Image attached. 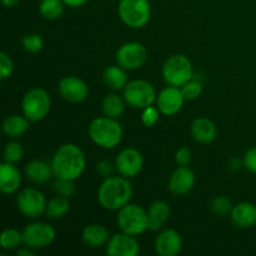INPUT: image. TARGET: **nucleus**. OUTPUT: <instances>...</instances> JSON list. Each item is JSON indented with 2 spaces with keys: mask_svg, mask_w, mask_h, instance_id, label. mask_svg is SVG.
<instances>
[{
  "mask_svg": "<svg viewBox=\"0 0 256 256\" xmlns=\"http://www.w3.org/2000/svg\"><path fill=\"white\" fill-rule=\"evenodd\" d=\"M142 164H144L142 155L140 154L139 150L132 149V148L122 150L118 155L116 162H115V166L119 174L128 179L136 176L142 172Z\"/></svg>",
  "mask_w": 256,
  "mask_h": 256,
  "instance_id": "obj_13",
  "label": "nucleus"
},
{
  "mask_svg": "<svg viewBox=\"0 0 256 256\" xmlns=\"http://www.w3.org/2000/svg\"><path fill=\"white\" fill-rule=\"evenodd\" d=\"M55 230L46 222H32L22 230V244L32 249H42L55 240Z\"/></svg>",
  "mask_w": 256,
  "mask_h": 256,
  "instance_id": "obj_10",
  "label": "nucleus"
},
{
  "mask_svg": "<svg viewBox=\"0 0 256 256\" xmlns=\"http://www.w3.org/2000/svg\"><path fill=\"white\" fill-rule=\"evenodd\" d=\"M89 136L98 146L112 149L122 142V128L112 118H95L89 125Z\"/></svg>",
  "mask_w": 256,
  "mask_h": 256,
  "instance_id": "obj_3",
  "label": "nucleus"
},
{
  "mask_svg": "<svg viewBox=\"0 0 256 256\" xmlns=\"http://www.w3.org/2000/svg\"><path fill=\"white\" fill-rule=\"evenodd\" d=\"M104 82L110 89H124L128 84V76L122 66H109L104 72Z\"/></svg>",
  "mask_w": 256,
  "mask_h": 256,
  "instance_id": "obj_25",
  "label": "nucleus"
},
{
  "mask_svg": "<svg viewBox=\"0 0 256 256\" xmlns=\"http://www.w3.org/2000/svg\"><path fill=\"white\" fill-rule=\"evenodd\" d=\"M180 89H182L185 100L196 99V98L200 96V94L202 92V84H199L198 82H192V80H190L189 82H186L185 85H182Z\"/></svg>",
  "mask_w": 256,
  "mask_h": 256,
  "instance_id": "obj_33",
  "label": "nucleus"
},
{
  "mask_svg": "<svg viewBox=\"0 0 256 256\" xmlns=\"http://www.w3.org/2000/svg\"><path fill=\"white\" fill-rule=\"evenodd\" d=\"M70 209V202L68 196L64 195H59L52 198L49 202L46 204V209H45V214L48 218L52 219H59V218L65 216Z\"/></svg>",
  "mask_w": 256,
  "mask_h": 256,
  "instance_id": "obj_27",
  "label": "nucleus"
},
{
  "mask_svg": "<svg viewBox=\"0 0 256 256\" xmlns=\"http://www.w3.org/2000/svg\"><path fill=\"white\" fill-rule=\"evenodd\" d=\"M182 248V236L174 229L162 230L155 239V252L159 256H176Z\"/></svg>",
  "mask_w": 256,
  "mask_h": 256,
  "instance_id": "obj_16",
  "label": "nucleus"
},
{
  "mask_svg": "<svg viewBox=\"0 0 256 256\" xmlns=\"http://www.w3.org/2000/svg\"><path fill=\"white\" fill-rule=\"evenodd\" d=\"M14 62L6 52H0V78L2 80L8 79L12 74Z\"/></svg>",
  "mask_w": 256,
  "mask_h": 256,
  "instance_id": "obj_35",
  "label": "nucleus"
},
{
  "mask_svg": "<svg viewBox=\"0 0 256 256\" xmlns=\"http://www.w3.org/2000/svg\"><path fill=\"white\" fill-rule=\"evenodd\" d=\"M54 189L56 190L59 195H64V196L69 198L74 192V184H72V180L58 179L54 182Z\"/></svg>",
  "mask_w": 256,
  "mask_h": 256,
  "instance_id": "obj_36",
  "label": "nucleus"
},
{
  "mask_svg": "<svg viewBox=\"0 0 256 256\" xmlns=\"http://www.w3.org/2000/svg\"><path fill=\"white\" fill-rule=\"evenodd\" d=\"M24 156V149H22V145L18 142H10L5 145L4 149V160L6 162H20Z\"/></svg>",
  "mask_w": 256,
  "mask_h": 256,
  "instance_id": "obj_30",
  "label": "nucleus"
},
{
  "mask_svg": "<svg viewBox=\"0 0 256 256\" xmlns=\"http://www.w3.org/2000/svg\"><path fill=\"white\" fill-rule=\"evenodd\" d=\"M140 246L134 235L119 232L109 239L106 244V254L109 256H138Z\"/></svg>",
  "mask_w": 256,
  "mask_h": 256,
  "instance_id": "obj_12",
  "label": "nucleus"
},
{
  "mask_svg": "<svg viewBox=\"0 0 256 256\" xmlns=\"http://www.w3.org/2000/svg\"><path fill=\"white\" fill-rule=\"evenodd\" d=\"M232 222L240 229H249L256 225V205L252 202H240L232 210Z\"/></svg>",
  "mask_w": 256,
  "mask_h": 256,
  "instance_id": "obj_18",
  "label": "nucleus"
},
{
  "mask_svg": "<svg viewBox=\"0 0 256 256\" xmlns=\"http://www.w3.org/2000/svg\"><path fill=\"white\" fill-rule=\"evenodd\" d=\"M132 196V186L128 178L109 176L98 190V200L104 209L115 212L128 205Z\"/></svg>",
  "mask_w": 256,
  "mask_h": 256,
  "instance_id": "obj_2",
  "label": "nucleus"
},
{
  "mask_svg": "<svg viewBox=\"0 0 256 256\" xmlns=\"http://www.w3.org/2000/svg\"><path fill=\"white\" fill-rule=\"evenodd\" d=\"M16 255L18 256H35V252H34V249H32V248H25V249H20L16 252Z\"/></svg>",
  "mask_w": 256,
  "mask_h": 256,
  "instance_id": "obj_41",
  "label": "nucleus"
},
{
  "mask_svg": "<svg viewBox=\"0 0 256 256\" xmlns=\"http://www.w3.org/2000/svg\"><path fill=\"white\" fill-rule=\"evenodd\" d=\"M110 239L109 232L100 224L88 225L82 232V242L92 249H98L108 244Z\"/></svg>",
  "mask_w": 256,
  "mask_h": 256,
  "instance_id": "obj_22",
  "label": "nucleus"
},
{
  "mask_svg": "<svg viewBox=\"0 0 256 256\" xmlns=\"http://www.w3.org/2000/svg\"><path fill=\"white\" fill-rule=\"evenodd\" d=\"M154 86L145 80H132L124 88V99L135 109H145L156 100Z\"/></svg>",
  "mask_w": 256,
  "mask_h": 256,
  "instance_id": "obj_8",
  "label": "nucleus"
},
{
  "mask_svg": "<svg viewBox=\"0 0 256 256\" xmlns=\"http://www.w3.org/2000/svg\"><path fill=\"white\" fill-rule=\"evenodd\" d=\"M184 95L180 88L168 86L160 92L158 95L156 102L160 112L164 115H175L180 112V109L184 105Z\"/></svg>",
  "mask_w": 256,
  "mask_h": 256,
  "instance_id": "obj_15",
  "label": "nucleus"
},
{
  "mask_svg": "<svg viewBox=\"0 0 256 256\" xmlns=\"http://www.w3.org/2000/svg\"><path fill=\"white\" fill-rule=\"evenodd\" d=\"M64 2L62 0H42L39 12L45 19L55 20L64 12Z\"/></svg>",
  "mask_w": 256,
  "mask_h": 256,
  "instance_id": "obj_28",
  "label": "nucleus"
},
{
  "mask_svg": "<svg viewBox=\"0 0 256 256\" xmlns=\"http://www.w3.org/2000/svg\"><path fill=\"white\" fill-rule=\"evenodd\" d=\"M2 4H4V6L14 8L19 4L20 0H2Z\"/></svg>",
  "mask_w": 256,
  "mask_h": 256,
  "instance_id": "obj_42",
  "label": "nucleus"
},
{
  "mask_svg": "<svg viewBox=\"0 0 256 256\" xmlns=\"http://www.w3.org/2000/svg\"><path fill=\"white\" fill-rule=\"evenodd\" d=\"M59 94L70 102H82L89 96V88L78 76H65L59 82Z\"/></svg>",
  "mask_w": 256,
  "mask_h": 256,
  "instance_id": "obj_14",
  "label": "nucleus"
},
{
  "mask_svg": "<svg viewBox=\"0 0 256 256\" xmlns=\"http://www.w3.org/2000/svg\"><path fill=\"white\" fill-rule=\"evenodd\" d=\"M86 166V159L78 145L64 144L56 150L52 160V172L56 179L76 180Z\"/></svg>",
  "mask_w": 256,
  "mask_h": 256,
  "instance_id": "obj_1",
  "label": "nucleus"
},
{
  "mask_svg": "<svg viewBox=\"0 0 256 256\" xmlns=\"http://www.w3.org/2000/svg\"><path fill=\"white\" fill-rule=\"evenodd\" d=\"M160 116V110L159 108H154V106H148L145 109H142V122L145 126H152L158 122Z\"/></svg>",
  "mask_w": 256,
  "mask_h": 256,
  "instance_id": "obj_34",
  "label": "nucleus"
},
{
  "mask_svg": "<svg viewBox=\"0 0 256 256\" xmlns=\"http://www.w3.org/2000/svg\"><path fill=\"white\" fill-rule=\"evenodd\" d=\"M46 200L42 192L35 188H24L16 195V206L26 218H39L46 209Z\"/></svg>",
  "mask_w": 256,
  "mask_h": 256,
  "instance_id": "obj_9",
  "label": "nucleus"
},
{
  "mask_svg": "<svg viewBox=\"0 0 256 256\" xmlns=\"http://www.w3.org/2000/svg\"><path fill=\"white\" fill-rule=\"evenodd\" d=\"M195 185V174L188 166H179L169 179V190L174 195L188 194Z\"/></svg>",
  "mask_w": 256,
  "mask_h": 256,
  "instance_id": "obj_17",
  "label": "nucleus"
},
{
  "mask_svg": "<svg viewBox=\"0 0 256 256\" xmlns=\"http://www.w3.org/2000/svg\"><path fill=\"white\" fill-rule=\"evenodd\" d=\"M52 105L49 94L42 88H32L24 95L22 112L30 122H39L48 115Z\"/></svg>",
  "mask_w": 256,
  "mask_h": 256,
  "instance_id": "obj_7",
  "label": "nucleus"
},
{
  "mask_svg": "<svg viewBox=\"0 0 256 256\" xmlns=\"http://www.w3.org/2000/svg\"><path fill=\"white\" fill-rule=\"evenodd\" d=\"M116 222L122 232L134 236L149 230L148 212L136 204H128L122 208L116 216Z\"/></svg>",
  "mask_w": 256,
  "mask_h": 256,
  "instance_id": "obj_4",
  "label": "nucleus"
},
{
  "mask_svg": "<svg viewBox=\"0 0 256 256\" xmlns=\"http://www.w3.org/2000/svg\"><path fill=\"white\" fill-rule=\"evenodd\" d=\"M148 59V52L140 42H125L118 49L116 62L124 69L135 70L142 68Z\"/></svg>",
  "mask_w": 256,
  "mask_h": 256,
  "instance_id": "obj_11",
  "label": "nucleus"
},
{
  "mask_svg": "<svg viewBox=\"0 0 256 256\" xmlns=\"http://www.w3.org/2000/svg\"><path fill=\"white\" fill-rule=\"evenodd\" d=\"M65 5L68 6H72V8H78V6H82V5L86 4L89 0H62Z\"/></svg>",
  "mask_w": 256,
  "mask_h": 256,
  "instance_id": "obj_40",
  "label": "nucleus"
},
{
  "mask_svg": "<svg viewBox=\"0 0 256 256\" xmlns=\"http://www.w3.org/2000/svg\"><path fill=\"white\" fill-rule=\"evenodd\" d=\"M192 65L185 55H172L162 66V76L172 86L182 88L192 80Z\"/></svg>",
  "mask_w": 256,
  "mask_h": 256,
  "instance_id": "obj_6",
  "label": "nucleus"
},
{
  "mask_svg": "<svg viewBox=\"0 0 256 256\" xmlns=\"http://www.w3.org/2000/svg\"><path fill=\"white\" fill-rule=\"evenodd\" d=\"M232 204L226 196H216L212 202V212L220 216H226V215L232 214Z\"/></svg>",
  "mask_w": 256,
  "mask_h": 256,
  "instance_id": "obj_31",
  "label": "nucleus"
},
{
  "mask_svg": "<svg viewBox=\"0 0 256 256\" xmlns=\"http://www.w3.org/2000/svg\"><path fill=\"white\" fill-rule=\"evenodd\" d=\"M98 170H99V172L102 175H104V176H108V175L112 172V164H110L109 162H102L98 164Z\"/></svg>",
  "mask_w": 256,
  "mask_h": 256,
  "instance_id": "obj_39",
  "label": "nucleus"
},
{
  "mask_svg": "<svg viewBox=\"0 0 256 256\" xmlns=\"http://www.w3.org/2000/svg\"><path fill=\"white\" fill-rule=\"evenodd\" d=\"M244 166L246 168L249 172L256 174V146L252 148L246 152L244 156Z\"/></svg>",
  "mask_w": 256,
  "mask_h": 256,
  "instance_id": "obj_38",
  "label": "nucleus"
},
{
  "mask_svg": "<svg viewBox=\"0 0 256 256\" xmlns=\"http://www.w3.org/2000/svg\"><path fill=\"white\" fill-rule=\"evenodd\" d=\"M22 184V175L16 166L12 162H2L0 165V190L4 194L18 192Z\"/></svg>",
  "mask_w": 256,
  "mask_h": 256,
  "instance_id": "obj_19",
  "label": "nucleus"
},
{
  "mask_svg": "<svg viewBox=\"0 0 256 256\" xmlns=\"http://www.w3.org/2000/svg\"><path fill=\"white\" fill-rule=\"evenodd\" d=\"M52 172V164L42 162V160H32L25 166V175L28 180H30L34 184H45L49 182Z\"/></svg>",
  "mask_w": 256,
  "mask_h": 256,
  "instance_id": "obj_23",
  "label": "nucleus"
},
{
  "mask_svg": "<svg viewBox=\"0 0 256 256\" xmlns=\"http://www.w3.org/2000/svg\"><path fill=\"white\" fill-rule=\"evenodd\" d=\"M192 159V150L186 146H182L180 148L179 150L176 152L175 154V162L179 166H188L190 164Z\"/></svg>",
  "mask_w": 256,
  "mask_h": 256,
  "instance_id": "obj_37",
  "label": "nucleus"
},
{
  "mask_svg": "<svg viewBox=\"0 0 256 256\" xmlns=\"http://www.w3.org/2000/svg\"><path fill=\"white\" fill-rule=\"evenodd\" d=\"M192 135L198 142L209 144L216 138V126L208 118H198L192 125Z\"/></svg>",
  "mask_w": 256,
  "mask_h": 256,
  "instance_id": "obj_20",
  "label": "nucleus"
},
{
  "mask_svg": "<svg viewBox=\"0 0 256 256\" xmlns=\"http://www.w3.org/2000/svg\"><path fill=\"white\" fill-rule=\"evenodd\" d=\"M118 12L122 22L134 29L145 26L152 16L149 0H120Z\"/></svg>",
  "mask_w": 256,
  "mask_h": 256,
  "instance_id": "obj_5",
  "label": "nucleus"
},
{
  "mask_svg": "<svg viewBox=\"0 0 256 256\" xmlns=\"http://www.w3.org/2000/svg\"><path fill=\"white\" fill-rule=\"evenodd\" d=\"M102 112L105 116L112 118V119H119L125 110L124 100L116 94H108L102 99Z\"/></svg>",
  "mask_w": 256,
  "mask_h": 256,
  "instance_id": "obj_26",
  "label": "nucleus"
},
{
  "mask_svg": "<svg viewBox=\"0 0 256 256\" xmlns=\"http://www.w3.org/2000/svg\"><path fill=\"white\" fill-rule=\"evenodd\" d=\"M22 244V232L16 229H6L0 235V245L4 250H15Z\"/></svg>",
  "mask_w": 256,
  "mask_h": 256,
  "instance_id": "obj_29",
  "label": "nucleus"
},
{
  "mask_svg": "<svg viewBox=\"0 0 256 256\" xmlns=\"http://www.w3.org/2000/svg\"><path fill=\"white\" fill-rule=\"evenodd\" d=\"M169 204L162 200H158V202H152L148 209V218H149V230L152 232H158L162 228V225L168 222L170 216Z\"/></svg>",
  "mask_w": 256,
  "mask_h": 256,
  "instance_id": "obj_21",
  "label": "nucleus"
},
{
  "mask_svg": "<svg viewBox=\"0 0 256 256\" xmlns=\"http://www.w3.org/2000/svg\"><path fill=\"white\" fill-rule=\"evenodd\" d=\"M29 122L26 116H20V115H10L2 122V132L8 138H19L29 129Z\"/></svg>",
  "mask_w": 256,
  "mask_h": 256,
  "instance_id": "obj_24",
  "label": "nucleus"
},
{
  "mask_svg": "<svg viewBox=\"0 0 256 256\" xmlns=\"http://www.w3.org/2000/svg\"><path fill=\"white\" fill-rule=\"evenodd\" d=\"M22 48L29 52H39L42 49V38L38 34H29L25 35L22 40Z\"/></svg>",
  "mask_w": 256,
  "mask_h": 256,
  "instance_id": "obj_32",
  "label": "nucleus"
}]
</instances>
